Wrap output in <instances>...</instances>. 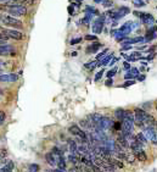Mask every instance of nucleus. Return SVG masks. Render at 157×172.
I'll use <instances>...</instances> for the list:
<instances>
[{
	"instance_id": "1",
	"label": "nucleus",
	"mask_w": 157,
	"mask_h": 172,
	"mask_svg": "<svg viewBox=\"0 0 157 172\" xmlns=\"http://www.w3.org/2000/svg\"><path fill=\"white\" fill-rule=\"evenodd\" d=\"M0 22H1L3 25H5L6 27H11L14 29L23 27L22 21H20L19 19H16V17H12L10 15H5V14H0Z\"/></svg>"
},
{
	"instance_id": "2",
	"label": "nucleus",
	"mask_w": 157,
	"mask_h": 172,
	"mask_svg": "<svg viewBox=\"0 0 157 172\" xmlns=\"http://www.w3.org/2000/svg\"><path fill=\"white\" fill-rule=\"evenodd\" d=\"M6 11L9 12V15L12 17H21V16L23 17L28 12L27 8L23 6V5H20V4H12V5L6 4Z\"/></svg>"
},
{
	"instance_id": "3",
	"label": "nucleus",
	"mask_w": 157,
	"mask_h": 172,
	"mask_svg": "<svg viewBox=\"0 0 157 172\" xmlns=\"http://www.w3.org/2000/svg\"><path fill=\"white\" fill-rule=\"evenodd\" d=\"M3 34H5L9 39H14V40H22L25 39V34H23L19 29H14V28H3L1 31Z\"/></svg>"
},
{
	"instance_id": "4",
	"label": "nucleus",
	"mask_w": 157,
	"mask_h": 172,
	"mask_svg": "<svg viewBox=\"0 0 157 172\" xmlns=\"http://www.w3.org/2000/svg\"><path fill=\"white\" fill-rule=\"evenodd\" d=\"M17 52L15 51V46L11 44L0 45V56H16Z\"/></svg>"
},
{
	"instance_id": "5",
	"label": "nucleus",
	"mask_w": 157,
	"mask_h": 172,
	"mask_svg": "<svg viewBox=\"0 0 157 172\" xmlns=\"http://www.w3.org/2000/svg\"><path fill=\"white\" fill-rule=\"evenodd\" d=\"M17 79H19V75H16L14 72L0 75V83H12V82H17Z\"/></svg>"
},
{
	"instance_id": "6",
	"label": "nucleus",
	"mask_w": 157,
	"mask_h": 172,
	"mask_svg": "<svg viewBox=\"0 0 157 172\" xmlns=\"http://www.w3.org/2000/svg\"><path fill=\"white\" fill-rule=\"evenodd\" d=\"M113 126V121L111 120V118H108V117H102L101 118V121L97 123V129H100V131H104V129H107L110 127H112Z\"/></svg>"
},
{
	"instance_id": "7",
	"label": "nucleus",
	"mask_w": 157,
	"mask_h": 172,
	"mask_svg": "<svg viewBox=\"0 0 157 172\" xmlns=\"http://www.w3.org/2000/svg\"><path fill=\"white\" fill-rule=\"evenodd\" d=\"M102 28H104V17H99V19H96L93 22L91 29L95 34H100L102 32Z\"/></svg>"
},
{
	"instance_id": "8",
	"label": "nucleus",
	"mask_w": 157,
	"mask_h": 172,
	"mask_svg": "<svg viewBox=\"0 0 157 172\" xmlns=\"http://www.w3.org/2000/svg\"><path fill=\"white\" fill-rule=\"evenodd\" d=\"M129 148H130L132 153H136V151H139V150H141V149H143V144H141L136 138H134V139H133V140L130 142Z\"/></svg>"
},
{
	"instance_id": "9",
	"label": "nucleus",
	"mask_w": 157,
	"mask_h": 172,
	"mask_svg": "<svg viewBox=\"0 0 157 172\" xmlns=\"http://www.w3.org/2000/svg\"><path fill=\"white\" fill-rule=\"evenodd\" d=\"M68 149H69V154L71 155H75V156H78V145L77 143H75V140H68Z\"/></svg>"
},
{
	"instance_id": "10",
	"label": "nucleus",
	"mask_w": 157,
	"mask_h": 172,
	"mask_svg": "<svg viewBox=\"0 0 157 172\" xmlns=\"http://www.w3.org/2000/svg\"><path fill=\"white\" fill-rule=\"evenodd\" d=\"M102 46L101 43H99V41H95L94 44H90L88 48H86V54H95V52H97V50L100 49Z\"/></svg>"
},
{
	"instance_id": "11",
	"label": "nucleus",
	"mask_w": 157,
	"mask_h": 172,
	"mask_svg": "<svg viewBox=\"0 0 157 172\" xmlns=\"http://www.w3.org/2000/svg\"><path fill=\"white\" fill-rule=\"evenodd\" d=\"M134 155H135V157H136L138 161H140V162L147 161V154L145 153L143 149L139 150V151H136V153H134Z\"/></svg>"
},
{
	"instance_id": "12",
	"label": "nucleus",
	"mask_w": 157,
	"mask_h": 172,
	"mask_svg": "<svg viewBox=\"0 0 157 172\" xmlns=\"http://www.w3.org/2000/svg\"><path fill=\"white\" fill-rule=\"evenodd\" d=\"M124 115H125V110L124 109H122V108H119V109H116L114 110V116H116V118H117V121H123L124 120Z\"/></svg>"
},
{
	"instance_id": "13",
	"label": "nucleus",
	"mask_w": 157,
	"mask_h": 172,
	"mask_svg": "<svg viewBox=\"0 0 157 172\" xmlns=\"http://www.w3.org/2000/svg\"><path fill=\"white\" fill-rule=\"evenodd\" d=\"M80 131H82V128H80L78 124H72V126H69L68 127V132L71 133L72 135H79V133H80Z\"/></svg>"
},
{
	"instance_id": "14",
	"label": "nucleus",
	"mask_w": 157,
	"mask_h": 172,
	"mask_svg": "<svg viewBox=\"0 0 157 172\" xmlns=\"http://www.w3.org/2000/svg\"><path fill=\"white\" fill-rule=\"evenodd\" d=\"M125 161L128 164H134L136 161V157L134 155V153H132V151H125Z\"/></svg>"
},
{
	"instance_id": "15",
	"label": "nucleus",
	"mask_w": 157,
	"mask_h": 172,
	"mask_svg": "<svg viewBox=\"0 0 157 172\" xmlns=\"http://www.w3.org/2000/svg\"><path fill=\"white\" fill-rule=\"evenodd\" d=\"M45 160H46V162H48L50 166H56V165H57L56 160H55L54 155H52L51 153H48V154H46V155H45Z\"/></svg>"
},
{
	"instance_id": "16",
	"label": "nucleus",
	"mask_w": 157,
	"mask_h": 172,
	"mask_svg": "<svg viewBox=\"0 0 157 172\" xmlns=\"http://www.w3.org/2000/svg\"><path fill=\"white\" fill-rule=\"evenodd\" d=\"M14 169H15V164H14V161H9V162L1 169V172H12Z\"/></svg>"
},
{
	"instance_id": "17",
	"label": "nucleus",
	"mask_w": 157,
	"mask_h": 172,
	"mask_svg": "<svg viewBox=\"0 0 157 172\" xmlns=\"http://www.w3.org/2000/svg\"><path fill=\"white\" fill-rule=\"evenodd\" d=\"M111 59H113V55H112V54L106 55L100 62L97 64V66H99V67H100V66H106V65H108V62H110V60H111Z\"/></svg>"
},
{
	"instance_id": "18",
	"label": "nucleus",
	"mask_w": 157,
	"mask_h": 172,
	"mask_svg": "<svg viewBox=\"0 0 157 172\" xmlns=\"http://www.w3.org/2000/svg\"><path fill=\"white\" fill-rule=\"evenodd\" d=\"M14 4H20L23 5V6H27V5H33L34 0H11Z\"/></svg>"
},
{
	"instance_id": "19",
	"label": "nucleus",
	"mask_w": 157,
	"mask_h": 172,
	"mask_svg": "<svg viewBox=\"0 0 157 172\" xmlns=\"http://www.w3.org/2000/svg\"><path fill=\"white\" fill-rule=\"evenodd\" d=\"M112 129H113L114 132H122V122H121V121H116V122H113Z\"/></svg>"
},
{
	"instance_id": "20",
	"label": "nucleus",
	"mask_w": 157,
	"mask_h": 172,
	"mask_svg": "<svg viewBox=\"0 0 157 172\" xmlns=\"http://www.w3.org/2000/svg\"><path fill=\"white\" fill-rule=\"evenodd\" d=\"M119 31H121L122 33H129V32L132 31V27H130V25H129V22H127L125 25L122 26Z\"/></svg>"
},
{
	"instance_id": "21",
	"label": "nucleus",
	"mask_w": 157,
	"mask_h": 172,
	"mask_svg": "<svg viewBox=\"0 0 157 172\" xmlns=\"http://www.w3.org/2000/svg\"><path fill=\"white\" fill-rule=\"evenodd\" d=\"M57 166H59L60 170H63V171L66 170V160H65V157H63V156L59 160V161H57Z\"/></svg>"
},
{
	"instance_id": "22",
	"label": "nucleus",
	"mask_w": 157,
	"mask_h": 172,
	"mask_svg": "<svg viewBox=\"0 0 157 172\" xmlns=\"http://www.w3.org/2000/svg\"><path fill=\"white\" fill-rule=\"evenodd\" d=\"M136 139H138L139 142H140L141 144H146V142H147V138L145 137V135H144V133H141V132L136 134Z\"/></svg>"
},
{
	"instance_id": "23",
	"label": "nucleus",
	"mask_w": 157,
	"mask_h": 172,
	"mask_svg": "<svg viewBox=\"0 0 157 172\" xmlns=\"http://www.w3.org/2000/svg\"><path fill=\"white\" fill-rule=\"evenodd\" d=\"M96 66H97V64H96L95 61H89V62H86V64L84 65V67L88 68V70H94Z\"/></svg>"
},
{
	"instance_id": "24",
	"label": "nucleus",
	"mask_w": 157,
	"mask_h": 172,
	"mask_svg": "<svg viewBox=\"0 0 157 172\" xmlns=\"http://www.w3.org/2000/svg\"><path fill=\"white\" fill-rule=\"evenodd\" d=\"M5 120H6V112L4 110H0V126H3Z\"/></svg>"
},
{
	"instance_id": "25",
	"label": "nucleus",
	"mask_w": 157,
	"mask_h": 172,
	"mask_svg": "<svg viewBox=\"0 0 157 172\" xmlns=\"http://www.w3.org/2000/svg\"><path fill=\"white\" fill-rule=\"evenodd\" d=\"M117 67H113V68H111V70H108L107 71V73H106V76L108 77V78H112V77L116 75V73H117Z\"/></svg>"
},
{
	"instance_id": "26",
	"label": "nucleus",
	"mask_w": 157,
	"mask_h": 172,
	"mask_svg": "<svg viewBox=\"0 0 157 172\" xmlns=\"http://www.w3.org/2000/svg\"><path fill=\"white\" fill-rule=\"evenodd\" d=\"M8 40H9V38L6 37L5 34H3L1 32H0V45H4V44H6L8 43Z\"/></svg>"
},
{
	"instance_id": "27",
	"label": "nucleus",
	"mask_w": 157,
	"mask_h": 172,
	"mask_svg": "<svg viewBox=\"0 0 157 172\" xmlns=\"http://www.w3.org/2000/svg\"><path fill=\"white\" fill-rule=\"evenodd\" d=\"M28 169H29V172H38L39 171V166L37 164H32L28 166Z\"/></svg>"
},
{
	"instance_id": "28",
	"label": "nucleus",
	"mask_w": 157,
	"mask_h": 172,
	"mask_svg": "<svg viewBox=\"0 0 157 172\" xmlns=\"http://www.w3.org/2000/svg\"><path fill=\"white\" fill-rule=\"evenodd\" d=\"M79 43H82V37L80 38H73L69 40V44L71 45H75V44H79Z\"/></svg>"
},
{
	"instance_id": "29",
	"label": "nucleus",
	"mask_w": 157,
	"mask_h": 172,
	"mask_svg": "<svg viewBox=\"0 0 157 172\" xmlns=\"http://www.w3.org/2000/svg\"><path fill=\"white\" fill-rule=\"evenodd\" d=\"M106 52H107V49H104L102 51H100V54H97L96 55V60H100V59H104L105 55H106Z\"/></svg>"
},
{
	"instance_id": "30",
	"label": "nucleus",
	"mask_w": 157,
	"mask_h": 172,
	"mask_svg": "<svg viewBox=\"0 0 157 172\" xmlns=\"http://www.w3.org/2000/svg\"><path fill=\"white\" fill-rule=\"evenodd\" d=\"M102 75H104V70H100V71H99V72L95 75V77H94V81H95V82H97V81H99V79H100L101 77H102Z\"/></svg>"
},
{
	"instance_id": "31",
	"label": "nucleus",
	"mask_w": 157,
	"mask_h": 172,
	"mask_svg": "<svg viewBox=\"0 0 157 172\" xmlns=\"http://www.w3.org/2000/svg\"><path fill=\"white\" fill-rule=\"evenodd\" d=\"M85 39H86V40L97 41V37H96V35H93V34H86V35H85Z\"/></svg>"
},
{
	"instance_id": "32",
	"label": "nucleus",
	"mask_w": 157,
	"mask_h": 172,
	"mask_svg": "<svg viewBox=\"0 0 157 172\" xmlns=\"http://www.w3.org/2000/svg\"><path fill=\"white\" fill-rule=\"evenodd\" d=\"M133 84H135V81H134V79H130V81H125V83H124V84L122 86V87L127 88L128 86H133Z\"/></svg>"
},
{
	"instance_id": "33",
	"label": "nucleus",
	"mask_w": 157,
	"mask_h": 172,
	"mask_svg": "<svg viewBox=\"0 0 157 172\" xmlns=\"http://www.w3.org/2000/svg\"><path fill=\"white\" fill-rule=\"evenodd\" d=\"M138 72H139L138 68H132V70H130V73H132L133 76H139V73H138Z\"/></svg>"
},
{
	"instance_id": "34",
	"label": "nucleus",
	"mask_w": 157,
	"mask_h": 172,
	"mask_svg": "<svg viewBox=\"0 0 157 172\" xmlns=\"http://www.w3.org/2000/svg\"><path fill=\"white\" fill-rule=\"evenodd\" d=\"M105 84H106L107 87H111V86L113 84V81H112V78H108V79L106 81V83H105Z\"/></svg>"
},
{
	"instance_id": "35",
	"label": "nucleus",
	"mask_w": 157,
	"mask_h": 172,
	"mask_svg": "<svg viewBox=\"0 0 157 172\" xmlns=\"http://www.w3.org/2000/svg\"><path fill=\"white\" fill-rule=\"evenodd\" d=\"M133 77H134V76H133V75L130 73V71H129V72H128V73L124 76V78H125V79H129V78H133Z\"/></svg>"
},
{
	"instance_id": "36",
	"label": "nucleus",
	"mask_w": 157,
	"mask_h": 172,
	"mask_svg": "<svg viewBox=\"0 0 157 172\" xmlns=\"http://www.w3.org/2000/svg\"><path fill=\"white\" fill-rule=\"evenodd\" d=\"M117 61H118V59H112V61H110V66H113Z\"/></svg>"
},
{
	"instance_id": "37",
	"label": "nucleus",
	"mask_w": 157,
	"mask_h": 172,
	"mask_svg": "<svg viewBox=\"0 0 157 172\" xmlns=\"http://www.w3.org/2000/svg\"><path fill=\"white\" fill-rule=\"evenodd\" d=\"M123 66H124V68H125V70H129V68H130V65L128 64V61H125V62L123 64Z\"/></svg>"
},
{
	"instance_id": "38",
	"label": "nucleus",
	"mask_w": 157,
	"mask_h": 172,
	"mask_svg": "<svg viewBox=\"0 0 157 172\" xmlns=\"http://www.w3.org/2000/svg\"><path fill=\"white\" fill-rule=\"evenodd\" d=\"M104 5H105V6H106V8H108V6H112V1H105V3H104Z\"/></svg>"
},
{
	"instance_id": "39",
	"label": "nucleus",
	"mask_w": 157,
	"mask_h": 172,
	"mask_svg": "<svg viewBox=\"0 0 157 172\" xmlns=\"http://www.w3.org/2000/svg\"><path fill=\"white\" fill-rule=\"evenodd\" d=\"M68 12L71 14V15L73 14V8H72V6H69V8H68Z\"/></svg>"
},
{
	"instance_id": "40",
	"label": "nucleus",
	"mask_w": 157,
	"mask_h": 172,
	"mask_svg": "<svg viewBox=\"0 0 157 172\" xmlns=\"http://www.w3.org/2000/svg\"><path fill=\"white\" fill-rule=\"evenodd\" d=\"M71 55L74 57V56H77V51H73V52H71Z\"/></svg>"
},
{
	"instance_id": "41",
	"label": "nucleus",
	"mask_w": 157,
	"mask_h": 172,
	"mask_svg": "<svg viewBox=\"0 0 157 172\" xmlns=\"http://www.w3.org/2000/svg\"><path fill=\"white\" fill-rule=\"evenodd\" d=\"M3 66H4V62H3L1 59H0V67H3Z\"/></svg>"
},
{
	"instance_id": "42",
	"label": "nucleus",
	"mask_w": 157,
	"mask_h": 172,
	"mask_svg": "<svg viewBox=\"0 0 157 172\" xmlns=\"http://www.w3.org/2000/svg\"><path fill=\"white\" fill-rule=\"evenodd\" d=\"M144 79H145V76H141L140 78H139V81H144Z\"/></svg>"
},
{
	"instance_id": "43",
	"label": "nucleus",
	"mask_w": 157,
	"mask_h": 172,
	"mask_svg": "<svg viewBox=\"0 0 157 172\" xmlns=\"http://www.w3.org/2000/svg\"><path fill=\"white\" fill-rule=\"evenodd\" d=\"M102 0H95V3H101Z\"/></svg>"
},
{
	"instance_id": "44",
	"label": "nucleus",
	"mask_w": 157,
	"mask_h": 172,
	"mask_svg": "<svg viewBox=\"0 0 157 172\" xmlns=\"http://www.w3.org/2000/svg\"><path fill=\"white\" fill-rule=\"evenodd\" d=\"M1 94H3V90H1V89H0V95H1Z\"/></svg>"
},
{
	"instance_id": "45",
	"label": "nucleus",
	"mask_w": 157,
	"mask_h": 172,
	"mask_svg": "<svg viewBox=\"0 0 157 172\" xmlns=\"http://www.w3.org/2000/svg\"><path fill=\"white\" fill-rule=\"evenodd\" d=\"M155 108H156V110H157V103H156V105H155Z\"/></svg>"
},
{
	"instance_id": "46",
	"label": "nucleus",
	"mask_w": 157,
	"mask_h": 172,
	"mask_svg": "<svg viewBox=\"0 0 157 172\" xmlns=\"http://www.w3.org/2000/svg\"><path fill=\"white\" fill-rule=\"evenodd\" d=\"M0 75H1V67H0Z\"/></svg>"
},
{
	"instance_id": "47",
	"label": "nucleus",
	"mask_w": 157,
	"mask_h": 172,
	"mask_svg": "<svg viewBox=\"0 0 157 172\" xmlns=\"http://www.w3.org/2000/svg\"><path fill=\"white\" fill-rule=\"evenodd\" d=\"M1 31H3V28H1V27H0V32H1Z\"/></svg>"
}]
</instances>
